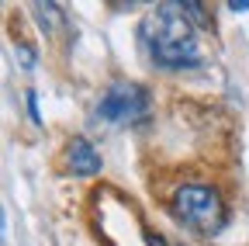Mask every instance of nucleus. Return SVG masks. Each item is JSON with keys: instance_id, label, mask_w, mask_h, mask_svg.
Returning a JSON list of instances; mask_svg holds the SVG:
<instances>
[{"instance_id": "obj_1", "label": "nucleus", "mask_w": 249, "mask_h": 246, "mask_svg": "<svg viewBox=\"0 0 249 246\" xmlns=\"http://www.w3.org/2000/svg\"><path fill=\"white\" fill-rule=\"evenodd\" d=\"M142 45L149 59L163 70H187L197 66V35L194 24L183 18L180 4H160L142 21Z\"/></svg>"}, {"instance_id": "obj_2", "label": "nucleus", "mask_w": 249, "mask_h": 246, "mask_svg": "<svg viewBox=\"0 0 249 246\" xmlns=\"http://www.w3.org/2000/svg\"><path fill=\"white\" fill-rule=\"evenodd\" d=\"M173 208L187 226H194L201 232H218L222 222H225L222 194L214 188H208V184H183L173 194Z\"/></svg>"}, {"instance_id": "obj_3", "label": "nucleus", "mask_w": 249, "mask_h": 246, "mask_svg": "<svg viewBox=\"0 0 249 246\" xmlns=\"http://www.w3.org/2000/svg\"><path fill=\"white\" fill-rule=\"evenodd\" d=\"M149 114V94L145 87L128 83V80H114L104 97L97 101V118L104 121H118V125H135Z\"/></svg>"}, {"instance_id": "obj_4", "label": "nucleus", "mask_w": 249, "mask_h": 246, "mask_svg": "<svg viewBox=\"0 0 249 246\" xmlns=\"http://www.w3.org/2000/svg\"><path fill=\"white\" fill-rule=\"evenodd\" d=\"M66 160H70V170L73 173H80V177H90V173H97L104 163H101V152L93 149L83 135L80 139H73L70 142V149H66Z\"/></svg>"}, {"instance_id": "obj_5", "label": "nucleus", "mask_w": 249, "mask_h": 246, "mask_svg": "<svg viewBox=\"0 0 249 246\" xmlns=\"http://www.w3.org/2000/svg\"><path fill=\"white\" fill-rule=\"evenodd\" d=\"M31 11H35V18L42 21L38 28L45 35H55L62 24H66V18H62V11H59V4H49V0H38V4H31Z\"/></svg>"}, {"instance_id": "obj_6", "label": "nucleus", "mask_w": 249, "mask_h": 246, "mask_svg": "<svg viewBox=\"0 0 249 246\" xmlns=\"http://www.w3.org/2000/svg\"><path fill=\"white\" fill-rule=\"evenodd\" d=\"M180 11H183V18L191 21L194 28H211V21H208V7H204V4H194V0H183V4H180Z\"/></svg>"}, {"instance_id": "obj_7", "label": "nucleus", "mask_w": 249, "mask_h": 246, "mask_svg": "<svg viewBox=\"0 0 249 246\" xmlns=\"http://www.w3.org/2000/svg\"><path fill=\"white\" fill-rule=\"evenodd\" d=\"M14 59H18V63H21L24 70H35V49H31V45H18Z\"/></svg>"}, {"instance_id": "obj_8", "label": "nucleus", "mask_w": 249, "mask_h": 246, "mask_svg": "<svg viewBox=\"0 0 249 246\" xmlns=\"http://www.w3.org/2000/svg\"><path fill=\"white\" fill-rule=\"evenodd\" d=\"M24 104H28V118L35 121V125H42V114H38V94H35V90H28V94H24Z\"/></svg>"}, {"instance_id": "obj_9", "label": "nucleus", "mask_w": 249, "mask_h": 246, "mask_svg": "<svg viewBox=\"0 0 249 246\" xmlns=\"http://www.w3.org/2000/svg\"><path fill=\"white\" fill-rule=\"evenodd\" d=\"M229 11H232V14H246V11H249V0H232Z\"/></svg>"}]
</instances>
